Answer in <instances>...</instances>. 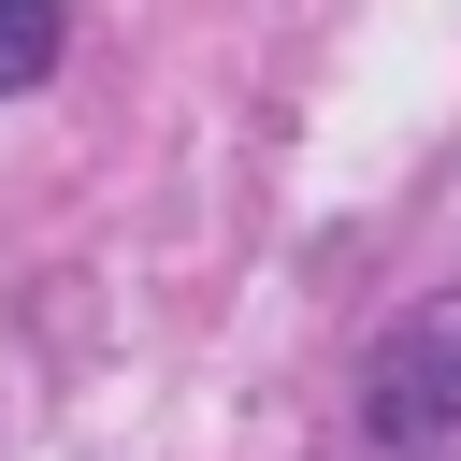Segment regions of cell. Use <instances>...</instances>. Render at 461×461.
<instances>
[{"label":"cell","mask_w":461,"mask_h":461,"mask_svg":"<svg viewBox=\"0 0 461 461\" xmlns=\"http://www.w3.org/2000/svg\"><path fill=\"white\" fill-rule=\"evenodd\" d=\"M360 432H375V447L461 432V288H432V303H403V317L375 331V360H360Z\"/></svg>","instance_id":"1"},{"label":"cell","mask_w":461,"mask_h":461,"mask_svg":"<svg viewBox=\"0 0 461 461\" xmlns=\"http://www.w3.org/2000/svg\"><path fill=\"white\" fill-rule=\"evenodd\" d=\"M58 43H72V0H0V101H14V86H43V72H58Z\"/></svg>","instance_id":"2"}]
</instances>
